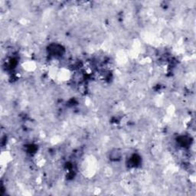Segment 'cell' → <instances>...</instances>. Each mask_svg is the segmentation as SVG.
<instances>
[{"label": "cell", "instance_id": "cell-1", "mask_svg": "<svg viewBox=\"0 0 196 196\" xmlns=\"http://www.w3.org/2000/svg\"><path fill=\"white\" fill-rule=\"evenodd\" d=\"M121 156H122V153L119 149H113V150L111 151V153L110 154V158L112 159V160H114V161L120 160Z\"/></svg>", "mask_w": 196, "mask_h": 196}]
</instances>
